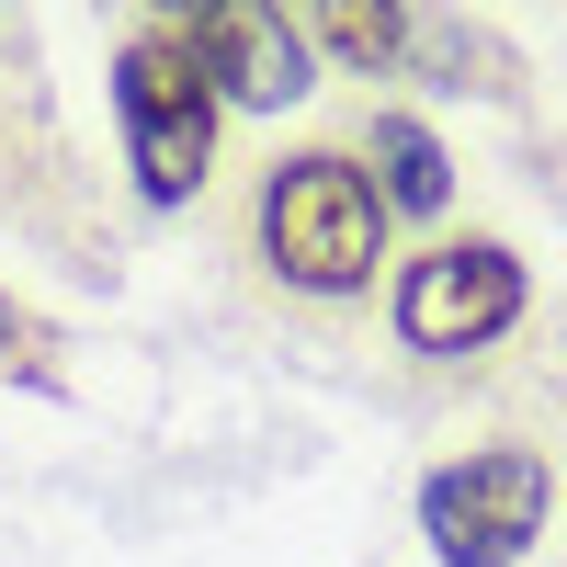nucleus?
<instances>
[{
	"instance_id": "1",
	"label": "nucleus",
	"mask_w": 567,
	"mask_h": 567,
	"mask_svg": "<svg viewBox=\"0 0 567 567\" xmlns=\"http://www.w3.org/2000/svg\"><path fill=\"white\" fill-rule=\"evenodd\" d=\"M261 261L284 284H307V296H352L374 284L386 261V194H374V171L341 159V148H307L261 182Z\"/></svg>"
},
{
	"instance_id": "2",
	"label": "nucleus",
	"mask_w": 567,
	"mask_h": 567,
	"mask_svg": "<svg viewBox=\"0 0 567 567\" xmlns=\"http://www.w3.org/2000/svg\"><path fill=\"white\" fill-rule=\"evenodd\" d=\"M114 114H125V159L148 182V205H182L205 182V159H216V80H205L194 45H182V12L148 23L114 58Z\"/></svg>"
},
{
	"instance_id": "3",
	"label": "nucleus",
	"mask_w": 567,
	"mask_h": 567,
	"mask_svg": "<svg viewBox=\"0 0 567 567\" xmlns=\"http://www.w3.org/2000/svg\"><path fill=\"white\" fill-rule=\"evenodd\" d=\"M545 499H556L545 454L499 443V454H465L420 488V534H432L443 567H523V545L545 534Z\"/></svg>"
},
{
	"instance_id": "4",
	"label": "nucleus",
	"mask_w": 567,
	"mask_h": 567,
	"mask_svg": "<svg viewBox=\"0 0 567 567\" xmlns=\"http://www.w3.org/2000/svg\"><path fill=\"white\" fill-rule=\"evenodd\" d=\"M523 318V261L499 239H443L398 272V341L409 352H477Z\"/></svg>"
},
{
	"instance_id": "5",
	"label": "nucleus",
	"mask_w": 567,
	"mask_h": 567,
	"mask_svg": "<svg viewBox=\"0 0 567 567\" xmlns=\"http://www.w3.org/2000/svg\"><path fill=\"white\" fill-rule=\"evenodd\" d=\"M182 45L205 58L216 103H307V23L296 12H261V0H216V12H182Z\"/></svg>"
},
{
	"instance_id": "6",
	"label": "nucleus",
	"mask_w": 567,
	"mask_h": 567,
	"mask_svg": "<svg viewBox=\"0 0 567 567\" xmlns=\"http://www.w3.org/2000/svg\"><path fill=\"white\" fill-rule=\"evenodd\" d=\"M374 194H386V216L409 205V216H443V194H454V159H443V136L432 125H409V114H374Z\"/></svg>"
},
{
	"instance_id": "7",
	"label": "nucleus",
	"mask_w": 567,
	"mask_h": 567,
	"mask_svg": "<svg viewBox=\"0 0 567 567\" xmlns=\"http://www.w3.org/2000/svg\"><path fill=\"white\" fill-rule=\"evenodd\" d=\"M307 45H329V58H352V69H386L398 45H409V23L398 12H318Z\"/></svg>"
},
{
	"instance_id": "8",
	"label": "nucleus",
	"mask_w": 567,
	"mask_h": 567,
	"mask_svg": "<svg viewBox=\"0 0 567 567\" xmlns=\"http://www.w3.org/2000/svg\"><path fill=\"white\" fill-rule=\"evenodd\" d=\"M23 352H34V318H23V307H12V296H0V374H12V363H23Z\"/></svg>"
}]
</instances>
